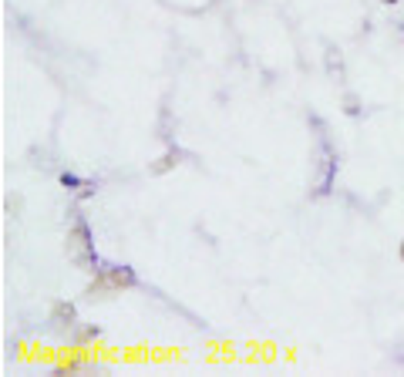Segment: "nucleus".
Listing matches in <instances>:
<instances>
[{
  "label": "nucleus",
  "instance_id": "nucleus-2",
  "mask_svg": "<svg viewBox=\"0 0 404 377\" xmlns=\"http://www.w3.org/2000/svg\"><path fill=\"white\" fill-rule=\"evenodd\" d=\"M61 185H64V189H71V192H75L77 185H84V182H81V176H75V172H61Z\"/></svg>",
  "mask_w": 404,
  "mask_h": 377
},
{
  "label": "nucleus",
  "instance_id": "nucleus-4",
  "mask_svg": "<svg viewBox=\"0 0 404 377\" xmlns=\"http://www.w3.org/2000/svg\"><path fill=\"white\" fill-rule=\"evenodd\" d=\"M401 256H404V246H401Z\"/></svg>",
  "mask_w": 404,
  "mask_h": 377
},
{
  "label": "nucleus",
  "instance_id": "nucleus-1",
  "mask_svg": "<svg viewBox=\"0 0 404 377\" xmlns=\"http://www.w3.org/2000/svg\"><path fill=\"white\" fill-rule=\"evenodd\" d=\"M108 270V279L111 283H125V286H135L138 283V273L131 270V266H104Z\"/></svg>",
  "mask_w": 404,
  "mask_h": 377
},
{
  "label": "nucleus",
  "instance_id": "nucleus-3",
  "mask_svg": "<svg viewBox=\"0 0 404 377\" xmlns=\"http://www.w3.org/2000/svg\"><path fill=\"white\" fill-rule=\"evenodd\" d=\"M384 3H398V0H384Z\"/></svg>",
  "mask_w": 404,
  "mask_h": 377
}]
</instances>
